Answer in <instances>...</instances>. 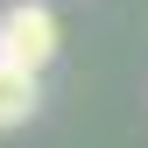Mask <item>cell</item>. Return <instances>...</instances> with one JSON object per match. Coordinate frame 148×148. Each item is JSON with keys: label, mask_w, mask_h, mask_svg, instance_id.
<instances>
[{"label": "cell", "mask_w": 148, "mask_h": 148, "mask_svg": "<svg viewBox=\"0 0 148 148\" xmlns=\"http://www.w3.org/2000/svg\"><path fill=\"white\" fill-rule=\"evenodd\" d=\"M57 49H64V28H57V14H49L42 0H14V7L0 14V64L42 78Z\"/></svg>", "instance_id": "1"}, {"label": "cell", "mask_w": 148, "mask_h": 148, "mask_svg": "<svg viewBox=\"0 0 148 148\" xmlns=\"http://www.w3.org/2000/svg\"><path fill=\"white\" fill-rule=\"evenodd\" d=\"M35 106H42V78H35V71L0 64V134H7V127H21Z\"/></svg>", "instance_id": "2"}]
</instances>
